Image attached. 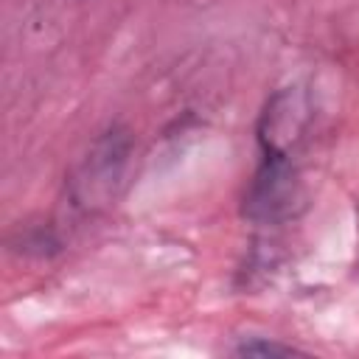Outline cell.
<instances>
[{"instance_id":"obj_1","label":"cell","mask_w":359,"mask_h":359,"mask_svg":"<svg viewBox=\"0 0 359 359\" xmlns=\"http://www.w3.org/2000/svg\"><path fill=\"white\" fill-rule=\"evenodd\" d=\"M236 353H241V356H252V353H264V356H266V353H269V356H272V353H283V356H286V353H294V348H289V345H275V342H244Z\"/></svg>"}]
</instances>
